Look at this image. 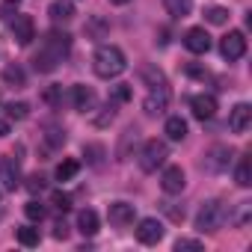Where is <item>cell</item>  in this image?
Segmentation results:
<instances>
[{"label": "cell", "instance_id": "obj_1", "mask_svg": "<svg viewBox=\"0 0 252 252\" xmlns=\"http://www.w3.org/2000/svg\"><path fill=\"white\" fill-rule=\"evenodd\" d=\"M71 51V36L68 33H63V30H51L48 36H45V42H42V51L33 57V68L36 71H54L60 63H63V57Z\"/></svg>", "mask_w": 252, "mask_h": 252}, {"label": "cell", "instance_id": "obj_2", "mask_svg": "<svg viewBox=\"0 0 252 252\" xmlns=\"http://www.w3.org/2000/svg\"><path fill=\"white\" fill-rule=\"evenodd\" d=\"M92 68L98 77L110 80V77H119L125 68H128V63H125V54L116 48V45H101L92 57Z\"/></svg>", "mask_w": 252, "mask_h": 252}, {"label": "cell", "instance_id": "obj_3", "mask_svg": "<svg viewBox=\"0 0 252 252\" xmlns=\"http://www.w3.org/2000/svg\"><path fill=\"white\" fill-rule=\"evenodd\" d=\"M225 220H228V208H225L220 199H208V202L199 208V214H196V228L205 231V234H214V231L222 228Z\"/></svg>", "mask_w": 252, "mask_h": 252}, {"label": "cell", "instance_id": "obj_4", "mask_svg": "<svg viewBox=\"0 0 252 252\" xmlns=\"http://www.w3.org/2000/svg\"><path fill=\"white\" fill-rule=\"evenodd\" d=\"M166 158H169L166 143H163V140H149V143L143 146V152H140V169H143V172H155L158 166L166 163Z\"/></svg>", "mask_w": 252, "mask_h": 252}, {"label": "cell", "instance_id": "obj_5", "mask_svg": "<svg viewBox=\"0 0 252 252\" xmlns=\"http://www.w3.org/2000/svg\"><path fill=\"white\" fill-rule=\"evenodd\" d=\"M220 54H222L228 63L240 60V57L246 54V36H243L240 30H231V33H225V36H222V42H220Z\"/></svg>", "mask_w": 252, "mask_h": 252}, {"label": "cell", "instance_id": "obj_6", "mask_svg": "<svg viewBox=\"0 0 252 252\" xmlns=\"http://www.w3.org/2000/svg\"><path fill=\"white\" fill-rule=\"evenodd\" d=\"M137 240H140V243H146V246L160 243V240H163V222H160V220H155V217L140 220V225H137Z\"/></svg>", "mask_w": 252, "mask_h": 252}, {"label": "cell", "instance_id": "obj_7", "mask_svg": "<svg viewBox=\"0 0 252 252\" xmlns=\"http://www.w3.org/2000/svg\"><path fill=\"white\" fill-rule=\"evenodd\" d=\"M166 107H169V89H166V86H152V92H149L146 101H143L146 116H160Z\"/></svg>", "mask_w": 252, "mask_h": 252}, {"label": "cell", "instance_id": "obj_8", "mask_svg": "<svg viewBox=\"0 0 252 252\" xmlns=\"http://www.w3.org/2000/svg\"><path fill=\"white\" fill-rule=\"evenodd\" d=\"M184 48H187L190 54H208V51H211V36H208V30H205V27L187 30V33H184Z\"/></svg>", "mask_w": 252, "mask_h": 252}, {"label": "cell", "instance_id": "obj_9", "mask_svg": "<svg viewBox=\"0 0 252 252\" xmlns=\"http://www.w3.org/2000/svg\"><path fill=\"white\" fill-rule=\"evenodd\" d=\"M0 184L6 190H15L21 184V163L15 158H3L0 160Z\"/></svg>", "mask_w": 252, "mask_h": 252}, {"label": "cell", "instance_id": "obj_10", "mask_svg": "<svg viewBox=\"0 0 252 252\" xmlns=\"http://www.w3.org/2000/svg\"><path fill=\"white\" fill-rule=\"evenodd\" d=\"M160 187H163V193H169V196L181 193V190L187 187L184 169H181V166H166V169H163V178H160Z\"/></svg>", "mask_w": 252, "mask_h": 252}, {"label": "cell", "instance_id": "obj_11", "mask_svg": "<svg viewBox=\"0 0 252 252\" xmlns=\"http://www.w3.org/2000/svg\"><path fill=\"white\" fill-rule=\"evenodd\" d=\"M12 36H15L18 45H30V42L36 39V24H33V18H30V15H15V21H12Z\"/></svg>", "mask_w": 252, "mask_h": 252}, {"label": "cell", "instance_id": "obj_12", "mask_svg": "<svg viewBox=\"0 0 252 252\" xmlns=\"http://www.w3.org/2000/svg\"><path fill=\"white\" fill-rule=\"evenodd\" d=\"M249 125H252V107L249 104H237L228 116V128L234 134H246L249 131Z\"/></svg>", "mask_w": 252, "mask_h": 252}, {"label": "cell", "instance_id": "obj_13", "mask_svg": "<svg viewBox=\"0 0 252 252\" xmlns=\"http://www.w3.org/2000/svg\"><path fill=\"white\" fill-rule=\"evenodd\" d=\"M190 107H193V116L205 122V119H211L217 113V98L208 95V92H202V95H193L190 98Z\"/></svg>", "mask_w": 252, "mask_h": 252}, {"label": "cell", "instance_id": "obj_14", "mask_svg": "<svg viewBox=\"0 0 252 252\" xmlns=\"http://www.w3.org/2000/svg\"><path fill=\"white\" fill-rule=\"evenodd\" d=\"M228 160H231V152L225 146H214L205 155V169L208 172H222V169H228Z\"/></svg>", "mask_w": 252, "mask_h": 252}, {"label": "cell", "instance_id": "obj_15", "mask_svg": "<svg viewBox=\"0 0 252 252\" xmlns=\"http://www.w3.org/2000/svg\"><path fill=\"white\" fill-rule=\"evenodd\" d=\"M134 217H137V214H134V205H128V202H113V205H110V222L119 225V228L131 225Z\"/></svg>", "mask_w": 252, "mask_h": 252}, {"label": "cell", "instance_id": "obj_16", "mask_svg": "<svg viewBox=\"0 0 252 252\" xmlns=\"http://www.w3.org/2000/svg\"><path fill=\"white\" fill-rule=\"evenodd\" d=\"M71 101H74V110H80V113H89L92 107H95V92L89 89V86H71Z\"/></svg>", "mask_w": 252, "mask_h": 252}, {"label": "cell", "instance_id": "obj_17", "mask_svg": "<svg viewBox=\"0 0 252 252\" xmlns=\"http://www.w3.org/2000/svg\"><path fill=\"white\" fill-rule=\"evenodd\" d=\"M163 134H166L169 140L181 143V140L187 137V122H184L181 116H169V119H166V128H163Z\"/></svg>", "mask_w": 252, "mask_h": 252}, {"label": "cell", "instance_id": "obj_18", "mask_svg": "<svg viewBox=\"0 0 252 252\" xmlns=\"http://www.w3.org/2000/svg\"><path fill=\"white\" fill-rule=\"evenodd\" d=\"M234 181H237V187H252V158H249V155H243V158L237 160Z\"/></svg>", "mask_w": 252, "mask_h": 252}, {"label": "cell", "instance_id": "obj_19", "mask_svg": "<svg viewBox=\"0 0 252 252\" xmlns=\"http://www.w3.org/2000/svg\"><path fill=\"white\" fill-rule=\"evenodd\" d=\"M48 15L54 21H71L74 18V3H71V0H54L51 9H48Z\"/></svg>", "mask_w": 252, "mask_h": 252}, {"label": "cell", "instance_id": "obj_20", "mask_svg": "<svg viewBox=\"0 0 252 252\" xmlns=\"http://www.w3.org/2000/svg\"><path fill=\"white\" fill-rule=\"evenodd\" d=\"M77 228H80V234H86V237H92L95 231H98V214L95 211H80L77 214Z\"/></svg>", "mask_w": 252, "mask_h": 252}, {"label": "cell", "instance_id": "obj_21", "mask_svg": "<svg viewBox=\"0 0 252 252\" xmlns=\"http://www.w3.org/2000/svg\"><path fill=\"white\" fill-rule=\"evenodd\" d=\"M163 6L172 18H187L193 12V0H163Z\"/></svg>", "mask_w": 252, "mask_h": 252}, {"label": "cell", "instance_id": "obj_22", "mask_svg": "<svg viewBox=\"0 0 252 252\" xmlns=\"http://www.w3.org/2000/svg\"><path fill=\"white\" fill-rule=\"evenodd\" d=\"M77 172H80V160H74V158H65V160L57 166V181H71Z\"/></svg>", "mask_w": 252, "mask_h": 252}, {"label": "cell", "instance_id": "obj_23", "mask_svg": "<svg viewBox=\"0 0 252 252\" xmlns=\"http://www.w3.org/2000/svg\"><path fill=\"white\" fill-rule=\"evenodd\" d=\"M113 119H116V104L113 101L107 107H101V113H92V125H95V128H107Z\"/></svg>", "mask_w": 252, "mask_h": 252}, {"label": "cell", "instance_id": "obj_24", "mask_svg": "<svg viewBox=\"0 0 252 252\" xmlns=\"http://www.w3.org/2000/svg\"><path fill=\"white\" fill-rule=\"evenodd\" d=\"M3 80H6L9 86H18V89L27 83V77H24V68H21V65H6V68H3Z\"/></svg>", "mask_w": 252, "mask_h": 252}, {"label": "cell", "instance_id": "obj_25", "mask_svg": "<svg viewBox=\"0 0 252 252\" xmlns=\"http://www.w3.org/2000/svg\"><path fill=\"white\" fill-rule=\"evenodd\" d=\"M140 77H143L149 86H166V77H163V71H160V68L143 65V68H140Z\"/></svg>", "mask_w": 252, "mask_h": 252}, {"label": "cell", "instance_id": "obj_26", "mask_svg": "<svg viewBox=\"0 0 252 252\" xmlns=\"http://www.w3.org/2000/svg\"><path fill=\"white\" fill-rule=\"evenodd\" d=\"M39 240H42V234H39L36 225H21V228H18V243H21V246H36Z\"/></svg>", "mask_w": 252, "mask_h": 252}, {"label": "cell", "instance_id": "obj_27", "mask_svg": "<svg viewBox=\"0 0 252 252\" xmlns=\"http://www.w3.org/2000/svg\"><path fill=\"white\" fill-rule=\"evenodd\" d=\"M24 214H27V220H30V222H42V220H45V214H48V208H45L42 202L30 199V202L24 205Z\"/></svg>", "mask_w": 252, "mask_h": 252}, {"label": "cell", "instance_id": "obj_28", "mask_svg": "<svg viewBox=\"0 0 252 252\" xmlns=\"http://www.w3.org/2000/svg\"><path fill=\"white\" fill-rule=\"evenodd\" d=\"M205 21H208V24H225V21H228V9H222V6H208V9H205Z\"/></svg>", "mask_w": 252, "mask_h": 252}, {"label": "cell", "instance_id": "obj_29", "mask_svg": "<svg viewBox=\"0 0 252 252\" xmlns=\"http://www.w3.org/2000/svg\"><path fill=\"white\" fill-rule=\"evenodd\" d=\"M3 110H6V116H9V119H18V122H21V119H27V113H30V107H27L24 101H18V104L12 101V104H6Z\"/></svg>", "mask_w": 252, "mask_h": 252}, {"label": "cell", "instance_id": "obj_30", "mask_svg": "<svg viewBox=\"0 0 252 252\" xmlns=\"http://www.w3.org/2000/svg\"><path fill=\"white\" fill-rule=\"evenodd\" d=\"M110 101H113V104L131 101V86H128V83H119V86H113V95H110Z\"/></svg>", "mask_w": 252, "mask_h": 252}, {"label": "cell", "instance_id": "obj_31", "mask_svg": "<svg viewBox=\"0 0 252 252\" xmlns=\"http://www.w3.org/2000/svg\"><path fill=\"white\" fill-rule=\"evenodd\" d=\"M86 33H95V39H101V36L107 33V21H101V18H92V21L86 24Z\"/></svg>", "mask_w": 252, "mask_h": 252}, {"label": "cell", "instance_id": "obj_32", "mask_svg": "<svg viewBox=\"0 0 252 252\" xmlns=\"http://www.w3.org/2000/svg\"><path fill=\"white\" fill-rule=\"evenodd\" d=\"M86 158L92 166H101V158H104V149L101 146H86Z\"/></svg>", "mask_w": 252, "mask_h": 252}, {"label": "cell", "instance_id": "obj_33", "mask_svg": "<svg viewBox=\"0 0 252 252\" xmlns=\"http://www.w3.org/2000/svg\"><path fill=\"white\" fill-rule=\"evenodd\" d=\"M51 202H54V208H57V211H63V214L71 208V199H68L65 193H54V196H51Z\"/></svg>", "mask_w": 252, "mask_h": 252}, {"label": "cell", "instance_id": "obj_34", "mask_svg": "<svg viewBox=\"0 0 252 252\" xmlns=\"http://www.w3.org/2000/svg\"><path fill=\"white\" fill-rule=\"evenodd\" d=\"M48 143H51V146H65V131L48 128Z\"/></svg>", "mask_w": 252, "mask_h": 252}, {"label": "cell", "instance_id": "obj_35", "mask_svg": "<svg viewBox=\"0 0 252 252\" xmlns=\"http://www.w3.org/2000/svg\"><path fill=\"white\" fill-rule=\"evenodd\" d=\"M27 190H30V193H42V190H45V178H42V175H30V178H27Z\"/></svg>", "mask_w": 252, "mask_h": 252}, {"label": "cell", "instance_id": "obj_36", "mask_svg": "<svg viewBox=\"0 0 252 252\" xmlns=\"http://www.w3.org/2000/svg\"><path fill=\"white\" fill-rule=\"evenodd\" d=\"M249 214H252V205H249V202H243V205H240V211H237V217H234V225H246Z\"/></svg>", "mask_w": 252, "mask_h": 252}, {"label": "cell", "instance_id": "obj_37", "mask_svg": "<svg viewBox=\"0 0 252 252\" xmlns=\"http://www.w3.org/2000/svg\"><path fill=\"white\" fill-rule=\"evenodd\" d=\"M45 101H51V104H60V101H63V86H51V89L45 92Z\"/></svg>", "mask_w": 252, "mask_h": 252}, {"label": "cell", "instance_id": "obj_38", "mask_svg": "<svg viewBox=\"0 0 252 252\" xmlns=\"http://www.w3.org/2000/svg\"><path fill=\"white\" fill-rule=\"evenodd\" d=\"M175 249H178V252H184V249H202V243H199V240H190V237H181V240L175 243Z\"/></svg>", "mask_w": 252, "mask_h": 252}, {"label": "cell", "instance_id": "obj_39", "mask_svg": "<svg viewBox=\"0 0 252 252\" xmlns=\"http://www.w3.org/2000/svg\"><path fill=\"white\" fill-rule=\"evenodd\" d=\"M65 234H68L65 222H57V225H54V237H57V240H65Z\"/></svg>", "mask_w": 252, "mask_h": 252}, {"label": "cell", "instance_id": "obj_40", "mask_svg": "<svg viewBox=\"0 0 252 252\" xmlns=\"http://www.w3.org/2000/svg\"><path fill=\"white\" fill-rule=\"evenodd\" d=\"M6 134H9V122L0 116V137H6Z\"/></svg>", "mask_w": 252, "mask_h": 252}, {"label": "cell", "instance_id": "obj_41", "mask_svg": "<svg viewBox=\"0 0 252 252\" xmlns=\"http://www.w3.org/2000/svg\"><path fill=\"white\" fill-rule=\"evenodd\" d=\"M110 3H116V6H125V3H131V0H110Z\"/></svg>", "mask_w": 252, "mask_h": 252}, {"label": "cell", "instance_id": "obj_42", "mask_svg": "<svg viewBox=\"0 0 252 252\" xmlns=\"http://www.w3.org/2000/svg\"><path fill=\"white\" fill-rule=\"evenodd\" d=\"M6 3H18V0H6Z\"/></svg>", "mask_w": 252, "mask_h": 252}]
</instances>
